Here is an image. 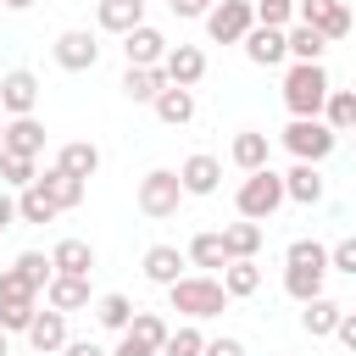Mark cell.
I'll return each mask as SVG.
<instances>
[{"instance_id": "6da1fadb", "label": "cell", "mask_w": 356, "mask_h": 356, "mask_svg": "<svg viewBox=\"0 0 356 356\" xmlns=\"http://www.w3.org/2000/svg\"><path fill=\"white\" fill-rule=\"evenodd\" d=\"M167 306L184 312L189 323H206V317H222L228 312V295L211 273H184L178 284H167Z\"/></svg>"}, {"instance_id": "7a4b0ae2", "label": "cell", "mask_w": 356, "mask_h": 356, "mask_svg": "<svg viewBox=\"0 0 356 356\" xmlns=\"http://www.w3.org/2000/svg\"><path fill=\"white\" fill-rule=\"evenodd\" d=\"M328 67L323 61H295L289 72H284V106H289V117H317L323 111V100H328Z\"/></svg>"}, {"instance_id": "3957f363", "label": "cell", "mask_w": 356, "mask_h": 356, "mask_svg": "<svg viewBox=\"0 0 356 356\" xmlns=\"http://www.w3.org/2000/svg\"><path fill=\"white\" fill-rule=\"evenodd\" d=\"M284 150H289L295 161L323 167V161L339 150V134H334L323 117H289V128H284Z\"/></svg>"}, {"instance_id": "277c9868", "label": "cell", "mask_w": 356, "mask_h": 356, "mask_svg": "<svg viewBox=\"0 0 356 356\" xmlns=\"http://www.w3.org/2000/svg\"><path fill=\"white\" fill-rule=\"evenodd\" d=\"M278 206H284V178H278L273 167H261V172H245V184L234 189V211H239L245 222H267Z\"/></svg>"}, {"instance_id": "5b68a950", "label": "cell", "mask_w": 356, "mask_h": 356, "mask_svg": "<svg viewBox=\"0 0 356 356\" xmlns=\"http://www.w3.org/2000/svg\"><path fill=\"white\" fill-rule=\"evenodd\" d=\"M295 22L312 28L323 44H339L350 33V6L345 0H295Z\"/></svg>"}, {"instance_id": "8992f818", "label": "cell", "mask_w": 356, "mask_h": 356, "mask_svg": "<svg viewBox=\"0 0 356 356\" xmlns=\"http://www.w3.org/2000/svg\"><path fill=\"white\" fill-rule=\"evenodd\" d=\"M39 312V289H28L11 267L0 273V334H22Z\"/></svg>"}, {"instance_id": "52a82bcc", "label": "cell", "mask_w": 356, "mask_h": 356, "mask_svg": "<svg viewBox=\"0 0 356 356\" xmlns=\"http://www.w3.org/2000/svg\"><path fill=\"white\" fill-rule=\"evenodd\" d=\"M134 200H139V211H145V217H156V222H161V217H172V211H178V200H184L178 172H172V167H150V172L139 178V195H134Z\"/></svg>"}, {"instance_id": "ba28073f", "label": "cell", "mask_w": 356, "mask_h": 356, "mask_svg": "<svg viewBox=\"0 0 356 356\" xmlns=\"http://www.w3.org/2000/svg\"><path fill=\"white\" fill-rule=\"evenodd\" d=\"M250 28H256L250 0H217V6L206 11V33H211V44H239Z\"/></svg>"}, {"instance_id": "9c48e42d", "label": "cell", "mask_w": 356, "mask_h": 356, "mask_svg": "<svg viewBox=\"0 0 356 356\" xmlns=\"http://www.w3.org/2000/svg\"><path fill=\"white\" fill-rule=\"evenodd\" d=\"M50 56H56V67H61V72H95L100 44H95V33H89V28H67V33H56Z\"/></svg>"}, {"instance_id": "30bf717a", "label": "cell", "mask_w": 356, "mask_h": 356, "mask_svg": "<svg viewBox=\"0 0 356 356\" xmlns=\"http://www.w3.org/2000/svg\"><path fill=\"white\" fill-rule=\"evenodd\" d=\"M161 78H167L172 89H195V83L206 78V50H200V44H167Z\"/></svg>"}, {"instance_id": "8fae6325", "label": "cell", "mask_w": 356, "mask_h": 356, "mask_svg": "<svg viewBox=\"0 0 356 356\" xmlns=\"http://www.w3.org/2000/svg\"><path fill=\"white\" fill-rule=\"evenodd\" d=\"M33 106H39V78L28 67H11L0 78V117H33Z\"/></svg>"}, {"instance_id": "7c38bea8", "label": "cell", "mask_w": 356, "mask_h": 356, "mask_svg": "<svg viewBox=\"0 0 356 356\" xmlns=\"http://www.w3.org/2000/svg\"><path fill=\"white\" fill-rule=\"evenodd\" d=\"M172 172H178V189H184V195H217V184H222V161L206 156V150L184 156Z\"/></svg>"}, {"instance_id": "4fadbf2b", "label": "cell", "mask_w": 356, "mask_h": 356, "mask_svg": "<svg viewBox=\"0 0 356 356\" xmlns=\"http://www.w3.org/2000/svg\"><path fill=\"white\" fill-rule=\"evenodd\" d=\"M328 284V256H312V261H284V295L289 300H317Z\"/></svg>"}, {"instance_id": "5bb4252c", "label": "cell", "mask_w": 356, "mask_h": 356, "mask_svg": "<svg viewBox=\"0 0 356 356\" xmlns=\"http://www.w3.org/2000/svg\"><path fill=\"white\" fill-rule=\"evenodd\" d=\"M122 56H128V67H161V56H167V33L150 28V22H139V28L122 33Z\"/></svg>"}, {"instance_id": "9a60e30c", "label": "cell", "mask_w": 356, "mask_h": 356, "mask_svg": "<svg viewBox=\"0 0 356 356\" xmlns=\"http://www.w3.org/2000/svg\"><path fill=\"white\" fill-rule=\"evenodd\" d=\"M0 150H6V156H28V161H39V150H44V122H39V117H6Z\"/></svg>"}, {"instance_id": "2e32d148", "label": "cell", "mask_w": 356, "mask_h": 356, "mask_svg": "<svg viewBox=\"0 0 356 356\" xmlns=\"http://www.w3.org/2000/svg\"><path fill=\"white\" fill-rule=\"evenodd\" d=\"M50 273H61V278H89L95 273V245L89 239H56L50 245Z\"/></svg>"}, {"instance_id": "e0dca14e", "label": "cell", "mask_w": 356, "mask_h": 356, "mask_svg": "<svg viewBox=\"0 0 356 356\" xmlns=\"http://www.w3.org/2000/svg\"><path fill=\"white\" fill-rule=\"evenodd\" d=\"M278 178H284V200H295V206H317V200L328 195L323 167H312V161H295V167L278 172Z\"/></svg>"}, {"instance_id": "ac0fdd59", "label": "cell", "mask_w": 356, "mask_h": 356, "mask_svg": "<svg viewBox=\"0 0 356 356\" xmlns=\"http://www.w3.org/2000/svg\"><path fill=\"white\" fill-rule=\"evenodd\" d=\"M22 334H28V345H33L39 356H56V350L67 345V317L44 306V312H33V323H28Z\"/></svg>"}, {"instance_id": "d6986e66", "label": "cell", "mask_w": 356, "mask_h": 356, "mask_svg": "<svg viewBox=\"0 0 356 356\" xmlns=\"http://www.w3.org/2000/svg\"><path fill=\"white\" fill-rule=\"evenodd\" d=\"M50 167H61L67 178H83V184H89V178L100 172V150H95L89 139H67V145L56 150V161H50Z\"/></svg>"}, {"instance_id": "ffe728a7", "label": "cell", "mask_w": 356, "mask_h": 356, "mask_svg": "<svg viewBox=\"0 0 356 356\" xmlns=\"http://www.w3.org/2000/svg\"><path fill=\"white\" fill-rule=\"evenodd\" d=\"M33 184H39L44 195H50V206H56V211H72V206H83V189H89L83 178H67L61 167H44V172H39Z\"/></svg>"}, {"instance_id": "44dd1931", "label": "cell", "mask_w": 356, "mask_h": 356, "mask_svg": "<svg viewBox=\"0 0 356 356\" xmlns=\"http://www.w3.org/2000/svg\"><path fill=\"white\" fill-rule=\"evenodd\" d=\"M44 306L50 312H83L89 306V278H61V273H50V284H44Z\"/></svg>"}, {"instance_id": "7402d4cb", "label": "cell", "mask_w": 356, "mask_h": 356, "mask_svg": "<svg viewBox=\"0 0 356 356\" xmlns=\"http://www.w3.org/2000/svg\"><path fill=\"white\" fill-rule=\"evenodd\" d=\"M95 22H100V33H128V28H139L145 22V0H100L95 6Z\"/></svg>"}, {"instance_id": "603a6c76", "label": "cell", "mask_w": 356, "mask_h": 356, "mask_svg": "<svg viewBox=\"0 0 356 356\" xmlns=\"http://www.w3.org/2000/svg\"><path fill=\"white\" fill-rule=\"evenodd\" d=\"M228 156H234V167H239V172H261V167H267V156H273V139H267V134H256V128H245V134H234Z\"/></svg>"}, {"instance_id": "cb8c5ba5", "label": "cell", "mask_w": 356, "mask_h": 356, "mask_svg": "<svg viewBox=\"0 0 356 356\" xmlns=\"http://www.w3.org/2000/svg\"><path fill=\"white\" fill-rule=\"evenodd\" d=\"M184 267H189V261H184V250H178V245H150V250H145V278H150V284H161V289H167V284H178V278H184Z\"/></svg>"}, {"instance_id": "d4e9b609", "label": "cell", "mask_w": 356, "mask_h": 356, "mask_svg": "<svg viewBox=\"0 0 356 356\" xmlns=\"http://www.w3.org/2000/svg\"><path fill=\"white\" fill-rule=\"evenodd\" d=\"M222 234V250H228V261H256V250H261V222H228V228H217Z\"/></svg>"}, {"instance_id": "484cf974", "label": "cell", "mask_w": 356, "mask_h": 356, "mask_svg": "<svg viewBox=\"0 0 356 356\" xmlns=\"http://www.w3.org/2000/svg\"><path fill=\"white\" fill-rule=\"evenodd\" d=\"M339 312H345V306H339L334 295H317V300H300V328H306L312 339H328V334H334V323H339Z\"/></svg>"}, {"instance_id": "4316f807", "label": "cell", "mask_w": 356, "mask_h": 356, "mask_svg": "<svg viewBox=\"0 0 356 356\" xmlns=\"http://www.w3.org/2000/svg\"><path fill=\"white\" fill-rule=\"evenodd\" d=\"M239 44H245V56H250L256 67H278V61H289V56H284V33H278V28H250Z\"/></svg>"}, {"instance_id": "83f0119b", "label": "cell", "mask_w": 356, "mask_h": 356, "mask_svg": "<svg viewBox=\"0 0 356 356\" xmlns=\"http://www.w3.org/2000/svg\"><path fill=\"white\" fill-rule=\"evenodd\" d=\"M117 89H122V95H128L134 106H150V100H156V95L167 89V78H161V67H128Z\"/></svg>"}, {"instance_id": "f1b7e54d", "label": "cell", "mask_w": 356, "mask_h": 356, "mask_svg": "<svg viewBox=\"0 0 356 356\" xmlns=\"http://www.w3.org/2000/svg\"><path fill=\"white\" fill-rule=\"evenodd\" d=\"M150 106H156V117H161L167 128H184V122L195 117V89H172V83H167Z\"/></svg>"}, {"instance_id": "f546056e", "label": "cell", "mask_w": 356, "mask_h": 356, "mask_svg": "<svg viewBox=\"0 0 356 356\" xmlns=\"http://www.w3.org/2000/svg\"><path fill=\"white\" fill-rule=\"evenodd\" d=\"M334 134H350L356 128V89H328V100H323V111H317Z\"/></svg>"}, {"instance_id": "4dcf8cb0", "label": "cell", "mask_w": 356, "mask_h": 356, "mask_svg": "<svg viewBox=\"0 0 356 356\" xmlns=\"http://www.w3.org/2000/svg\"><path fill=\"white\" fill-rule=\"evenodd\" d=\"M184 261H195L200 273H222V267H228L222 234H195V239H189V250H184Z\"/></svg>"}, {"instance_id": "1f68e13d", "label": "cell", "mask_w": 356, "mask_h": 356, "mask_svg": "<svg viewBox=\"0 0 356 356\" xmlns=\"http://www.w3.org/2000/svg\"><path fill=\"white\" fill-rule=\"evenodd\" d=\"M217 284H222V295H228V300H245V295H256V289H261V267H256V261H228Z\"/></svg>"}, {"instance_id": "d6a6232c", "label": "cell", "mask_w": 356, "mask_h": 356, "mask_svg": "<svg viewBox=\"0 0 356 356\" xmlns=\"http://www.w3.org/2000/svg\"><path fill=\"white\" fill-rule=\"evenodd\" d=\"M323 50H328V44H323L312 28H300V22L284 28V56H289V61H323Z\"/></svg>"}, {"instance_id": "836d02e7", "label": "cell", "mask_w": 356, "mask_h": 356, "mask_svg": "<svg viewBox=\"0 0 356 356\" xmlns=\"http://www.w3.org/2000/svg\"><path fill=\"white\" fill-rule=\"evenodd\" d=\"M61 211L50 206V195L39 189V184H28V189H17V222H56Z\"/></svg>"}, {"instance_id": "e575fe53", "label": "cell", "mask_w": 356, "mask_h": 356, "mask_svg": "<svg viewBox=\"0 0 356 356\" xmlns=\"http://www.w3.org/2000/svg\"><path fill=\"white\" fill-rule=\"evenodd\" d=\"M89 306H95V323H100V328H111V334H122V328H128V317H134V300H128V295H117V289H111V295H100V300H89Z\"/></svg>"}, {"instance_id": "d590c367", "label": "cell", "mask_w": 356, "mask_h": 356, "mask_svg": "<svg viewBox=\"0 0 356 356\" xmlns=\"http://www.w3.org/2000/svg\"><path fill=\"white\" fill-rule=\"evenodd\" d=\"M11 273H17L28 289H39V295H44V284H50V256H44V250H22V256L11 261Z\"/></svg>"}, {"instance_id": "8d00e7d4", "label": "cell", "mask_w": 356, "mask_h": 356, "mask_svg": "<svg viewBox=\"0 0 356 356\" xmlns=\"http://www.w3.org/2000/svg\"><path fill=\"white\" fill-rule=\"evenodd\" d=\"M39 178V161H28V156H6L0 150V189H28Z\"/></svg>"}, {"instance_id": "74e56055", "label": "cell", "mask_w": 356, "mask_h": 356, "mask_svg": "<svg viewBox=\"0 0 356 356\" xmlns=\"http://www.w3.org/2000/svg\"><path fill=\"white\" fill-rule=\"evenodd\" d=\"M122 334H134V339H145L150 350H161L167 323H161V312H139V306H134V317H128V328H122Z\"/></svg>"}, {"instance_id": "f35d334b", "label": "cell", "mask_w": 356, "mask_h": 356, "mask_svg": "<svg viewBox=\"0 0 356 356\" xmlns=\"http://www.w3.org/2000/svg\"><path fill=\"white\" fill-rule=\"evenodd\" d=\"M250 17H256V28H289L295 22V0H250Z\"/></svg>"}, {"instance_id": "ab89813d", "label": "cell", "mask_w": 356, "mask_h": 356, "mask_svg": "<svg viewBox=\"0 0 356 356\" xmlns=\"http://www.w3.org/2000/svg\"><path fill=\"white\" fill-rule=\"evenodd\" d=\"M200 345H206V334L195 323H184V328H167V339H161L156 356H200Z\"/></svg>"}, {"instance_id": "60d3db41", "label": "cell", "mask_w": 356, "mask_h": 356, "mask_svg": "<svg viewBox=\"0 0 356 356\" xmlns=\"http://www.w3.org/2000/svg\"><path fill=\"white\" fill-rule=\"evenodd\" d=\"M328 273H345V278H356V239H339V245H328Z\"/></svg>"}, {"instance_id": "b9f144b4", "label": "cell", "mask_w": 356, "mask_h": 356, "mask_svg": "<svg viewBox=\"0 0 356 356\" xmlns=\"http://www.w3.org/2000/svg\"><path fill=\"white\" fill-rule=\"evenodd\" d=\"M200 356H245V345H239L234 334H222V339H206V345H200Z\"/></svg>"}, {"instance_id": "7bdbcfd3", "label": "cell", "mask_w": 356, "mask_h": 356, "mask_svg": "<svg viewBox=\"0 0 356 356\" xmlns=\"http://www.w3.org/2000/svg\"><path fill=\"white\" fill-rule=\"evenodd\" d=\"M334 339L356 350V312H339V323H334Z\"/></svg>"}, {"instance_id": "ee69618b", "label": "cell", "mask_w": 356, "mask_h": 356, "mask_svg": "<svg viewBox=\"0 0 356 356\" xmlns=\"http://www.w3.org/2000/svg\"><path fill=\"white\" fill-rule=\"evenodd\" d=\"M106 356H156V350H150L145 339H134V334H122V339H117V350H106Z\"/></svg>"}, {"instance_id": "f6af8a7d", "label": "cell", "mask_w": 356, "mask_h": 356, "mask_svg": "<svg viewBox=\"0 0 356 356\" xmlns=\"http://www.w3.org/2000/svg\"><path fill=\"white\" fill-rule=\"evenodd\" d=\"M211 6H217V0H172V11H178V17H206Z\"/></svg>"}, {"instance_id": "bcb514c9", "label": "cell", "mask_w": 356, "mask_h": 356, "mask_svg": "<svg viewBox=\"0 0 356 356\" xmlns=\"http://www.w3.org/2000/svg\"><path fill=\"white\" fill-rule=\"evenodd\" d=\"M61 356H106V350H100L95 339H67V345H61Z\"/></svg>"}, {"instance_id": "7dc6e473", "label": "cell", "mask_w": 356, "mask_h": 356, "mask_svg": "<svg viewBox=\"0 0 356 356\" xmlns=\"http://www.w3.org/2000/svg\"><path fill=\"white\" fill-rule=\"evenodd\" d=\"M11 222H17V195L0 189V228H11Z\"/></svg>"}, {"instance_id": "c3c4849f", "label": "cell", "mask_w": 356, "mask_h": 356, "mask_svg": "<svg viewBox=\"0 0 356 356\" xmlns=\"http://www.w3.org/2000/svg\"><path fill=\"white\" fill-rule=\"evenodd\" d=\"M6 11H28V6H39V0H0Z\"/></svg>"}, {"instance_id": "681fc988", "label": "cell", "mask_w": 356, "mask_h": 356, "mask_svg": "<svg viewBox=\"0 0 356 356\" xmlns=\"http://www.w3.org/2000/svg\"><path fill=\"white\" fill-rule=\"evenodd\" d=\"M0 356H11V334H0Z\"/></svg>"}, {"instance_id": "f907efd6", "label": "cell", "mask_w": 356, "mask_h": 356, "mask_svg": "<svg viewBox=\"0 0 356 356\" xmlns=\"http://www.w3.org/2000/svg\"><path fill=\"white\" fill-rule=\"evenodd\" d=\"M0 134H6V117H0Z\"/></svg>"}, {"instance_id": "816d5d0a", "label": "cell", "mask_w": 356, "mask_h": 356, "mask_svg": "<svg viewBox=\"0 0 356 356\" xmlns=\"http://www.w3.org/2000/svg\"><path fill=\"white\" fill-rule=\"evenodd\" d=\"M167 6H172V0H167Z\"/></svg>"}, {"instance_id": "f5cc1de1", "label": "cell", "mask_w": 356, "mask_h": 356, "mask_svg": "<svg viewBox=\"0 0 356 356\" xmlns=\"http://www.w3.org/2000/svg\"><path fill=\"white\" fill-rule=\"evenodd\" d=\"M95 6H100V0H95Z\"/></svg>"}]
</instances>
